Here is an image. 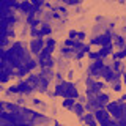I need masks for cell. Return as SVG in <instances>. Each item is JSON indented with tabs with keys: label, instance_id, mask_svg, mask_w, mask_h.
I'll use <instances>...</instances> for the list:
<instances>
[{
	"label": "cell",
	"instance_id": "6da1fadb",
	"mask_svg": "<svg viewBox=\"0 0 126 126\" xmlns=\"http://www.w3.org/2000/svg\"><path fill=\"white\" fill-rule=\"evenodd\" d=\"M94 117H96V123H102V125H113V123H115V120H110V118H109V112H106L102 107L96 109Z\"/></svg>",
	"mask_w": 126,
	"mask_h": 126
},
{
	"label": "cell",
	"instance_id": "7a4b0ae2",
	"mask_svg": "<svg viewBox=\"0 0 126 126\" xmlns=\"http://www.w3.org/2000/svg\"><path fill=\"white\" fill-rule=\"evenodd\" d=\"M44 39L43 38H35V39H32L30 41V50L33 52L35 55H38L39 52L43 50V47H44Z\"/></svg>",
	"mask_w": 126,
	"mask_h": 126
},
{
	"label": "cell",
	"instance_id": "3957f363",
	"mask_svg": "<svg viewBox=\"0 0 126 126\" xmlns=\"http://www.w3.org/2000/svg\"><path fill=\"white\" fill-rule=\"evenodd\" d=\"M112 41V35L110 33H104V35H99L94 39H92V44H98V46H106V44H110Z\"/></svg>",
	"mask_w": 126,
	"mask_h": 126
},
{
	"label": "cell",
	"instance_id": "277c9868",
	"mask_svg": "<svg viewBox=\"0 0 126 126\" xmlns=\"http://www.w3.org/2000/svg\"><path fill=\"white\" fill-rule=\"evenodd\" d=\"M74 98H68L66 96L65 98V101H63V107H66V109H73V106H74Z\"/></svg>",
	"mask_w": 126,
	"mask_h": 126
},
{
	"label": "cell",
	"instance_id": "5b68a950",
	"mask_svg": "<svg viewBox=\"0 0 126 126\" xmlns=\"http://www.w3.org/2000/svg\"><path fill=\"white\" fill-rule=\"evenodd\" d=\"M39 32H41V36H43V35H50V27L49 25H43Z\"/></svg>",
	"mask_w": 126,
	"mask_h": 126
},
{
	"label": "cell",
	"instance_id": "8992f818",
	"mask_svg": "<svg viewBox=\"0 0 126 126\" xmlns=\"http://www.w3.org/2000/svg\"><path fill=\"white\" fill-rule=\"evenodd\" d=\"M115 46L123 47V46H125V39L121 38V36H117V38H115Z\"/></svg>",
	"mask_w": 126,
	"mask_h": 126
},
{
	"label": "cell",
	"instance_id": "52a82bcc",
	"mask_svg": "<svg viewBox=\"0 0 126 126\" xmlns=\"http://www.w3.org/2000/svg\"><path fill=\"white\" fill-rule=\"evenodd\" d=\"M82 120L85 121V123H92V125H96V120H94V118H92L90 115H87V117H84L82 118Z\"/></svg>",
	"mask_w": 126,
	"mask_h": 126
},
{
	"label": "cell",
	"instance_id": "ba28073f",
	"mask_svg": "<svg viewBox=\"0 0 126 126\" xmlns=\"http://www.w3.org/2000/svg\"><path fill=\"white\" fill-rule=\"evenodd\" d=\"M113 90H115V92H120V90H121V85H120V82H118V80H115V85H113Z\"/></svg>",
	"mask_w": 126,
	"mask_h": 126
},
{
	"label": "cell",
	"instance_id": "9c48e42d",
	"mask_svg": "<svg viewBox=\"0 0 126 126\" xmlns=\"http://www.w3.org/2000/svg\"><path fill=\"white\" fill-rule=\"evenodd\" d=\"M123 82H125V84H126V76H123Z\"/></svg>",
	"mask_w": 126,
	"mask_h": 126
}]
</instances>
